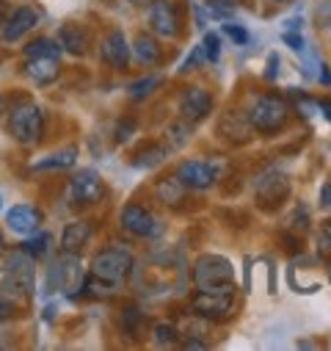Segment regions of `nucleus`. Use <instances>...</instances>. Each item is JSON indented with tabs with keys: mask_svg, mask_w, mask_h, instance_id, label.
<instances>
[{
	"mask_svg": "<svg viewBox=\"0 0 331 351\" xmlns=\"http://www.w3.org/2000/svg\"><path fill=\"white\" fill-rule=\"evenodd\" d=\"M274 3H284V0H274Z\"/></svg>",
	"mask_w": 331,
	"mask_h": 351,
	"instance_id": "nucleus-45",
	"label": "nucleus"
},
{
	"mask_svg": "<svg viewBox=\"0 0 331 351\" xmlns=\"http://www.w3.org/2000/svg\"><path fill=\"white\" fill-rule=\"evenodd\" d=\"M100 56H103V61L108 64V66H114V69H124L127 64H130V45H127V36H124V31H119V28H114V31H108L105 34V39H103V45H100Z\"/></svg>",
	"mask_w": 331,
	"mask_h": 351,
	"instance_id": "nucleus-16",
	"label": "nucleus"
},
{
	"mask_svg": "<svg viewBox=\"0 0 331 351\" xmlns=\"http://www.w3.org/2000/svg\"><path fill=\"white\" fill-rule=\"evenodd\" d=\"M185 194H188V189L177 178H163L155 183V197L166 208H180L185 202Z\"/></svg>",
	"mask_w": 331,
	"mask_h": 351,
	"instance_id": "nucleus-22",
	"label": "nucleus"
},
{
	"mask_svg": "<svg viewBox=\"0 0 331 351\" xmlns=\"http://www.w3.org/2000/svg\"><path fill=\"white\" fill-rule=\"evenodd\" d=\"M23 69H25V75L36 86H50L61 75V56H34V58H25Z\"/></svg>",
	"mask_w": 331,
	"mask_h": 351,
	"instance_id": "nucleus-19",
	"label": "nucleus"
},
{
	"mask_svg": "<svg viewBox=\"0 0 331 351\" xmlns=\"http://www.w3.org/2000/svg\"><path fill=\"white\" fill-rule=\"evenodd\" d=\"M235 291H196L191 299V310L207 321H226L235 315Z\"/></svg>",
	"mask_w": 331,
	"mask_h": 351,
	"instance_id": "nucleus-7",
	"label": "nucleus"
},
{
	"mask_svg": "<svg viewBox=\"0 0 331 351\" xmlns=\"http://www.w3.org/2000/svg\"><path fill=\"white\" fill-rule=\"evenodd\" d=\"M282 39H284L295 53H304V36H301V34H290V31H284Z\"/></svg>",
	"mask_w": 331,
	"mask_h": 351,
	"instance_id": "nucleus-38",
	"label": "nucleus"
},
{
	"mask_svg": "<svg viewBox=\"0 0 331 351\" xmlns=\"http://www.w3.org/2000/svg\"><path fill=\"white\" fill-rule=\"evenodd\" d=\"M276 75H279V58H276V56H271V58H268V72H265V77H268V80H274Z\"/></svg>",
	"mask_w": 331,
	"mask_h": 351,
	"instance_id": "nucleus-40",
	"label": "nucleus"
},
{
	"mask_svg": "<svg viewBox=\"0 0 331 351\" xmlns=\"http://www.w3.org/2000/svg\"><path fill=\"white\" fill-rule=\"evenodd\" d=\"M94 235V224L86 221V219H77V221H69L61 232V252H72V254H80V249L86 246Z\"/></svg>",
	"mask_w": 331,
	"mask_h": 351,
	"instance_id": "nucleus-20",
	"label": "nucleus"
},
{
	"mask_svg": "<svg viewBox=\"0 0 331 351\" xmlns=\"http://www.w3.org/2000/svg\"><path fill=\"white\" fill-rule=\"evenodd\" d=\"M196 291H237L235 288V266L224 254H202L194 263L191 274Z\"/></svg>",
	"mask_w": 331,
	"mask_h": 351,
	"instance_id": "nucleus-5",
	"label": "nucleus"
},
{
	"mask_svg": "<svg viewBox=\"0 0 331 351\" xmlns=\"http://www.w3.org/2000/svg\"><path fill=\"white\" fill-rule=\"evenodd\" d=\"M172 149L169 147H166V144H146L138 155H135V166L138 169H152V166H157V163H163L166 160V155H169Z\"/></svg>",
	"mask_w": 331,
	"mask_h": 351,
	"instance_id": "nucleus-25",
	"label": "nucleus"
},
{
	"mask_svg": "<svg viewBox=\"0 0 331 351\" xmlns=\"http://www.w3.org/2000/svg\"><path fill=\"white\" fill-rule=\"evenodd\" d=\"M213 111V95L207 89H202V86H188V89H183L180 95V117L188 119L191 125H199L210 117Z\"/></svg>",
	"mask_w": 331,
	"mask_h": 351,
	"instance_id": "nucleus-14",
	"label": "nucleus"
},
{
	"mask_svg": "<svg viewBox=\"0 0 331 351\" xmlns=\"http://www.w3.org/2000/svg\"><path fill=\"white\" fill-rule=\"evenodd\" d=\"M204 9L215 20H229L232 12L237 9V0H204Z\"/></svg>",
	"mask_w": 331,
	"mask_h": 351,
	"instance_id": "nucleus-29",
	"label": "nucleus"
},
{
	"mask_svg": "<svg viewBox=\"0 0 331 351\" xmlns=\"http://www.w3.org/2000/svg\"><path fill=\"white\" fill-rule=\"evenodd\" d=\"M119 221H122V227H124L130 235H135V238H160V235H163V221H160L149 208H144V205H138V202L124 205Z\"/></svg>",
	"mask_w": 331,
	"mask_h": 351,
	"instance_id": "nucleus-12",
	"label": "nucleus"
},
{
	"mask_svg": "<svg viewBox=\"0 0 331 351\" xmlns=\"http://www.w3.org/2000/svg\"><path fill=\"white\" fill-rule=\"evenodd\" d=\"M12 315H14V302L0 293V321H9Z\"/></svg>",
	"mask_w": 331,
	"mask_h": 351,
	"instance_id": "nucleus-37",
	"label": "nucleus"
},
{
	"mask_svg": "<svg viewBox=\"0 0 331 351\" xmlns=\"http://www.w3.org/2000/svg\"><path fill=\"white\" fill-rule=\"evenodd\" d=\"M163 136H166V147H169V149H183L191 141V136H194V125L180 117L177 122H172L169 128H166Z\"/></svg>",
	"mask_w": 331,
	"mask_h": 351,
	"instance_id": "nucleus-24",
	"label": "nucleus"
},
{
	"mask_svg": "<svg viewBox=\"0 0 331 351\" xmlns=\"http://www.w3.org/2000/svg\"><path fill=\"white\" fill-rule=\"evenodd\" d=\"M28 257H34V260H39V257H47L50 254V235L47 232H34V235H28V241L20 246Z\"/></svg>",
	"mask_w": 331,
	"mask_h": 351,
	"instance_id": "nucleus-28",
	"label": "nucleus"
},
{
	"mask_svg": "<svg viewBox=\"0 0 331 351\" xmlns=\"http://www.w3.org/2000/svg\"><path fill=\"white\" fill-rule=\"evenodd\" d=\"M202 53H204V61H210V64H215L218 58H221V36L218 34H204V39H202Z\"/></svg>",
	"mask_w": 331,
	"mask_h": 351,
	"instance_id": "nucleus-31",
	"label": "nucleus"
},
{
	"mask_svg": "<svg viewBox=\"0 0 331 351\" xmlns=\"http://www.w3.org/2000/svg\"><path fill=\"white\" fill-rule=\"evenodd\" d=\"M55 42L61 50L72 53V56H86L92 47V34L86 31V25L80 23H64L55 34Z\"/></svg>",
	"mask_w": 331,
	"mask_h": 351,
	"instance_id": "nucleus-17",
	"label": "nucleus"
},
{
	"mask_svg": "<svg viewBox=\"0 0 331 351\" xmlns=\"http://www.w3.org/2000/svg\"><path fill=\"white\" fill-rule=\"evenodd\" d=\"M320 208L331 213V180H326V183L320 186Z\"/></svg>",
	"mask_w": 331,
	"mask_h": 351,
	"instance_id": "nucleus-39",
	"label": "nucleus"
},
{
	"mask_svg": "<svg viewBox=\"0 0 331 351\" xmlns=\"http://www.w3.org/2000/svg\"><path fill=\"white\" fill-rule=\"evenodd\" d=\"M83 280H86V274H83L80 257L72 252H61L50 266V288L66 296H77L83 291Z\"/></svg>",
	"mask_w": 331,
	"mask_h": 351,
	"instance_id": "nucleus-6",
	"label": "nucleus"
},
{
	"mask_svg": "<svg viewBox=\"0 0 331 351\" xmlns=\"http://www.w3.org/2000/svg\"><path fill=\"white\" fill-rule=\"evenodd\" d=\"M317 111L331 122V100H317Z\"/></svg>",
	"mask_w": 331,
	"mask_h": 351,
	"instance_id": "nucleus-41",
	"label": "nucleus"
},
{
	"mask_svg": "<svg viewBox=\"0 0 331 351\" xmlns=\"http://www.w3.org/2000/svg\"><path fill=\"white\" fill-rule=\"evenodd\" d=\"M290 189H293V183L282 169H268L254 180V197L265 210L279 208L290 197Z\"/></svg>",
	"mask_w": 331,
	"mask_h": 351,
	"instance_id": "nucleus-9",
	"label": "nucleus"
},
{
	"mask_svg": "<svg viewBox=\"0 0 331 351\" xmlns=\"http://www.w3.org/2000/svg\"><path fill=\"white\" fill-rule=\"evenodd\" d=\"M75 163H77V149H75V147H66V149L50 152L47 158L36 160L34 169H36V171H58V169H72Z\"/></svg>",
	"mask_w": 331,
	"mask_h": 351,
	"instance_id": "nucleus-23",
	"label": "nucleus"
},
{
	"mask_svg": "<svg viewBox=\"0 0 331 351\" xmlns=\"http://www.w3.org/2000/svg\"><path fill=\"white\" fill-rule=\"evenodd\" d=\"M42 221H44V216H42V210H39L36 205H14V208L6 213L9 230L17 232V235H25V238L34 235V232H39Z\"/></svg>",
	"mask_w": 331,
	"mask_h": 351,
	"instance_id": "nucleus-18",
	"label": "nucleus"
},
{
	"mask_svg": "<svg viewBox=\"0 0 331 351\" xmlns=\"http://www.w3.org/2000/svg\"><path fill=\"white\" fill-rule=\"evenodd\" d=\"M224 34H226L235 45H248V31H246L243 25H235L232 20H226V23H224Z\"/></svg>",
	"mask_w": 331,
	"mask_h": 351,
	"instance_id": "nucleus-33",
	"label": "nucleus"
},
{
	"mask_svg": "<svg viewBox=\"0 0 331 351\" xmlns=\"http://www.w3.org/2000/svg\"><path fill=\"white\" fill-rule=\"evenodd\" d=\"M202 61H204V53H202V45H199V47H194V50H191V56L185 58V64H183V72H191V69H196Z\"/></svg>",
	"mask_w": 331,
	"mask_h": 351,
	"instance_id": "nucleus-35",
	"label": "nucleus"
},
{
	"mask_svg": "<svg viewBox=\"0 0 331 351\" xmlns=\"http://www.w3.org/2000/svg\"><path fill=\"white\" fill-rule=\"evenodd\" d=\"M290 114H293V111H290L287 100L279 97V95H274V92L260 95V97L252 103V108L246 111V117H248V122H252L254 133H263V136L282 133V130L287 128V122H290Z\"/></svg>",
	"mask_w": 331,
	"mask_h": 351,
	"instance_id": "nucleus-3",
	"label": "nucleus"
},
{
	"mask_svg": "<svg viewBox=\"0 0 331 351\" xmlns=\"http://www.w3.org/2000/svg\"><path fill=\"white\" fill-rule=\"evenodd\" d=\"M133 133H135V122H133V119H122V122L116 125V141H119V144L127 141Z\"/></svg>",
	"mask_w": 331,
	"mask_h": 351,
	"instance_id": "nucleus-34",
	"label": "nucleus"
},
{
	"mask_svg": "<svg viewBox=\"0 0 331 351\" xmlns=\"http://www.w3.org/2000/svg\"><path fill=\"white\" fill-rule=\"evenodd\" d=\"M152 335H155V343L157 346H174L180 340V329L174 324H155Z\"/></svg>",
	"mask_w": 331,
	"mask_h": 351,
	"instance_id": "nucleus-30",
	"label": "nucleus"
},
{
	"mask_svg": "<svg viewBox=\"0 0 331 351\" xmlns=\"http://www.w3.org/2000/svg\"><path fill=\"white\" fill-rule=\"evenodd\" d=\"M317 257H323V260L331 257V219L323 221L317 230Z\"/></svg>",
	"mask_w": 331,
	"mask_h": 351,
	"instance_id": "nucleus-32",
	"label": "nucleus"
},
{
	"mask_svg": "<svg viewBox=\"0 0 331 351\" xmlns=\"http://www.w3.org/2000/svg\"><path fill=\"white\" fill-rule=\"evenodd\" d=\"M149 25L152 34L160 39H180L183 34V20H180V9L172 3V0H152L149 3Z\"/></svg>",
	"mask_w": 331,
	"mask_h": 351,
	"instance_id": "nucleus-11",
	"label": "nucleus"
},
{
	"mask_svg": "<svg viewBox=\"0 0 331 351\" xmlns=\"http://www.w3.org/2000/svg\"><path fill=\"white\" fill-rule=\"evenodd\" d=\"M127 3H130V6H149L152 0H127Z\"/></svg>",
	"mask_w": 331,
	"mask_h": 351,
	"instance_id": "nucleus-42",
	"label": "nucleus"
},
{
	"mask_svg": "<svg viewBox=\"0 0 331 351\" xmlns=\"http://www.w3.org/2000/svg\"><path fill=\"white\" fill-rule=\"evenodd\" d=\"M133 266H135V257H133L130 249H124V246H108V249H103V252L94 254L89 277H94V280H100V282H105V285H111V288L119 291V285L133 274Z\"/></svg>",
	"mask_w": 331,
	"mask_h": 351,
	"instance_id": "nucleus-4",
	"label": "nucleus"
},
{
	"mask_svg": "<svg viewBox=\"0 0 331 351\" xmlns=\"http://www.w3.org/2000/svg\"><path fill=\"white\" fill-rule=\"evenodd\" d=\"M328 260H331V257H328ZM328 277H331V263H328Z\"/></svg>",
	"mask_w": 331,
	"mask_h": 351,
	"instance_id": "nucleus-44",
	"label": "nucleus"
},
{
	"mask_svg": "<svg viewBox=\"0 0 331 351\" xmlns=\"http://www.w3.org/2000/svg\"><path fill=\"white\" fill-rule=\"evenodd\" d=\"M105 197V180L94 169H77L69 178V199L72 205L92 208Z\"/></svg>",
	"mask_w": 331,
	"mask_h": 351,
	"instance_id": "nucleus-8",
	"label": "nucleus"
},
{
	"mask_svg": "<svg viewBox=\"0 0 331 351\" xmlns=\"http://www.w3.org/2000/svg\"><path fill=\"white\" fill-rule=\"evenodd\" d=\"M0 205H3V197H0Z\"/></svg>",
	"mask_w": 331,
	"mask_h": 351,
	"instance_id": "nucleus-46",
	"label": "nucleus"
},
{
	"mask_svg": "<svg viewBox=\"0 0 331 351\" xmlns=\"http://www.w3.org/2000/svg\"><path fill=\"white\" fill-rule=\"evenodd\" d=\"M34 282H36V260L28 257L23 249L12 252L6 257V271L0 280V293L9 296L12 302H23L34 296Z\"/></svg>",
	"mask_w": 331,
	"mask_h": 351,
	"instance_id": "nucleus-2",
	"label": "nucleus"
},
{
	"mask_svg": "<svg viewBox=\"0 0 331 351\" xmlns=\"http://www.w3.org/2000/svg\"><path fill=\"white\" fill-rule=\"evenodd\" d=\"M36 25H39V12L31 9V6H20L3 23H0V42H3V45H14L23 36H28Z\"/></svg>",
	"mask_w": 331,
	"mask_h": 351,
	"instance_id": "nucleus-13",
	"label": "nucleus"
},
{
	"mask_svg": "<svg viewBox=\"0 0 331 351\" xmlns=\"http://www.w3.org/2000/svg\"><path fill=\"white\" fill-rule=\"evenodd\" d=\"M135 321H141V313H138L135 307H127V313L122 315V324H124V329H127V332H135Z\"/></svg>",
	"mask_w": 331,
	"mask_h": 351,
	"instance_id": "nucleus-36",
	"label": "nucleus"
},
{
	"mask_svg": "<svg viewBox=\"0 0 331 351\" xmlns=\"http://www.w3.org/2000/svg\"><path fill=\"white\" fill-rule=\"evenodd\" d=\"M174 178L188 189V191H204L215 186L221 178V166L215 160H180Z\"/></svg>",
	"mask_w": 331,
	"mask_h": 351,
	"instance_id": "nucleus-10",
	"label": "nucleus"
},
{
	"mask_svg": "<svg viewBox=\"0 0 331 351\" xmlns=\"http://www.w3.org/2000/svg\"><path fill=\"white\" fill-rule=\"evenodd\" d=\"M9 133H12V138L17 141V144H23V147H39L42 144V138H44V111L34 103V100H28V97H20V100H14L12 103V108H9Z\"/></svg>",
	"mask_w": 331,
	"mask_h": 351,
	"instance_id": "nucleus-1",
	"label": "nucleus"
},
{
	"mask_svg": "<svg viewBox=\"0 0 331 351\" xmlns=\"http://www.w3.org/2000/svg\"><path fill=\"white\" fill-rule=\"evenodd\" d=\"M215 133H218V138L226 141V144H246V141H252L254 128H252V122H248L246 114H240V111H226V114H221Z\"/></svg>",
	"mask_w": 331,
	"mask_h": 351,
	"instance_id": "nucleus-15",
	"label": "nucleus"
},
{
	"mask_svg": "<svg viewBox=\"0 0 331 351\" xmlns=\"http://www.w3.org/2000/svg\"><path fill=\"white\" fill-rule=\"evenodd\" d=\"M160 86H163V75H144V77H138V80H133V83L127 86V92H130L133 100H144V97H149L155 89H160Z\"/></svg>",
	"mask_w": 331,
	"mask_h": 351,
	"instance_id": "nucleus-26",
	"label": "nucleus"
},
{
	"mask_svg": "<svg viewBox=\"0 0 331 351\" xmlns=\"http://www.w3.org/2000/svg\"><path fill=\"white\" fill-rule=\"evenodd\" d=\"M34 56H61V47L55 39L47 36H36L23 47V58H34Z\"/></svg>",
	"mask_w": 331,
	"mask_h": 351,
	"instance_id": "nucleus-27",
	"label": "nucleus"
},
{
	"mask_svg": "<svg viewBox=\"0 0 331 351\" xmlns=\"http://www.w3.org/2000/svg\"><path fill=\"white\" fill-rule=\"evenodd\" d=\"M0 249H3V235H0Z\"/></svg>",
	"mask_w": 331,
	"mask_h": 351,
	"instance_id": "nucleus-43",
	"label": "nucleus"
},
{
	"mask_svg": "<svg viewBox=\"0 0 331 351\" xmlns=\"http://www.w3.org/2000/svg\"><path fill=\"white\" fill-rule=\"evenodd\" d=\"M130 56L141 64V66H157L163 61V47L152 34H138L130 45Z\"/></svg>",
	"mask_w": 331,
	"mask_h": 351,
	"instance_id": "nucleus-21",
	"label": "nucleus"
}]
</instances>
